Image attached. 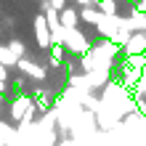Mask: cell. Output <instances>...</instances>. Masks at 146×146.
Segmentation results:
<instances>
[{
	"mask_svg": "<svg viewBox=\"0 0 146 146\" xmlns=\"http://www.w3.org/2000/svg\"><path fill=\"white\" fill-rule=\"evenodd\" d=\"M64 45L69 48V50H74V53H85V50H90V42H88V37H85L80 29H66L64 32Z\"/></svg>",
	"mask_w": 146,
	"mask_h": 146,
	"instance_id": "6da1fadb",
	"label": "cell"
},
{
	"mask_svg": "<svg viewBox=\"0 0 146 146\" xmlns=\"http://www.w3.org/2000/svg\"><path fill=\"white\" fill-rule=\"evenodd\" d=\"M35 37H37V45L42 50H48L50 48V27H48V21H45V13H40L37 19H35Z\"/></svg>",
	"mask_w": 146,
	"mask_h": 146,
	"instance_id": "7a4b0ae2",
	"label": "cell"
},
{
	"mask_svg": "<svg viewBox=\"0 0 146 146\" xmlns=\"http://www.w3.org/2000/svg\"><path fill=\"white\" fill-rule=\"evenodd\" d=\"M122 50H125V56L146 53V40H143V32H130V35H127V40L122 42Z\"/></svg>",
	"mask_w": 146,
	"mask_h": 146,
	"instance_id": "3957f363",
	"label": "cell"
},
{
	"mask_svg": "<svg viewBox=\"0 0 146 146\" xmlns=\"http://www.w3.org/2000/svg\"><path fill=\"white\" fill-rule=\"evenodd\" d=\"M58 21H61L64 29H77V24H80V11L72 5H64L61 11H58Z\"/></svg>",
	"mask_w": 146,
	"mask_h": 146,
	"instance_id": "277c9868",
	"label": "cell"
},
{
	"mask_svg": "<svg viewBox=\"0 0 146 146\" xmlns=\"http://www.w3.org/2000/svg\"><path fill=\"white\" fill-rule=\"evenodd\" d=\"M16 66H19L21 72H27L29 77H35V80H42V77H45V69H40L37 64H32V61H27V58H19V61H16Z\"/></svg>",
	"mask_w": 146,
	"mask_h": 146,
	"instance_id": "5b68a950",
	"label": "cell"
},
{
	"mask_svg": "<svg viewBox=\"0 0 146 146\" xmlns=\"http://www.w3.org/2000/svg\"><path fill=\"white\" fill-rule=\"evenodd\" d=\"M141 80V69L138 66H130V64H125L122 66V85H127V88H133L135 82Z\"/></svg>",
	"mask_w": 146,
	"mask_h": 146,
	"instance_id": "8992f818",
	"label": "cell"
},
{
	"mask_svg": "<svg viewBox=\"0 0 146 146\" xmlns=\"http://www.w3.org/2000/svg\"><path fill=\"white\" fill-rule=\"evenodd\" d=\"M80 19L88 21V24H98L101 11H98V8H80Z\"/></svg>",
	"mask_w": 146,
	"mask_h": 146,
	"instance_id": "52a82bcc",
	"label": "cell"
},
{
	"mask_svg": "<svg viewBox=\"0 0 146 146\" xmlns=\"http://www.w3.org/2000/svg\"><path fill=\"white\" fill-rule=\"evenodd\" d=\"M50 61H53V66L61 64V58H64V42H50Z\"/></svg>",
	"mask_w": 146,
	"mask_h": 146,
	"instance_id": "ba28073f",
	"label": "cell"
},
{
	"mask_svg": "<svg viewBox=\"0 0 146 146\" xmlns=\"http://www.w3.org/2000/svg\"><path fill=\"white\" fill-rule=\"evenodd\" d=\"M98 11L101 13H109V16H117V0H96Z\"/></svg>",
	"mask_w": 146,
	"mask_h": 146,
	"instance_id": "9c48e42d",
	"label": "cell"
},
{
	"mask_svg": "<svg viewBox=\"0 0 146 146\" xmlns=\"http://www.w3.org/2000/svg\"><path fill=\"white\" fill-rule=\"evenodd\" d=\"M8 50H11V53H13L16 58H21L24 53H27V48H24V42H19V40H13L11 45H8Z\"/></svg>",
	"mask_w": 146,
	"mask_h": 146,
	"instance_id": "30bf717a",
	"label": "cell"
},
{
	"mask_svg": "<svg viewBox=\"0 0 146 146\" xmlns=\"http://www.w3.org/2000/svg\"><path fill=\"white\" fill-rule=\"evenodd\" d=\"M80 8H96V0H74Z\"/></svg>",
	"mask_w": 146,
	"mask_h": 146,
	"instance_id": "8fae6325",
	"label": "cell"
}]
</instances>
